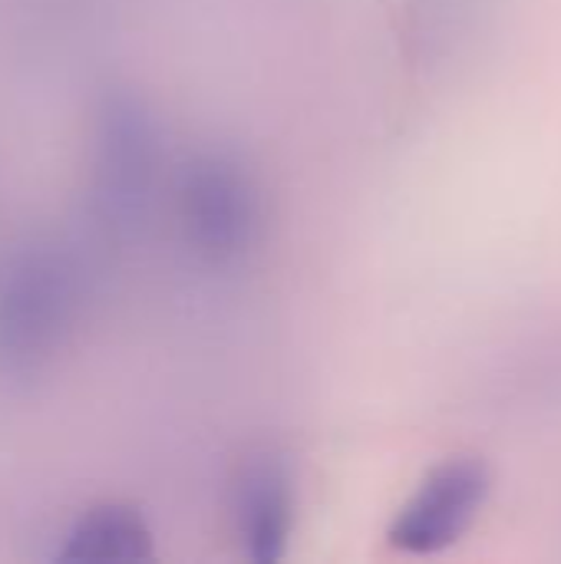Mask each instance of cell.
I'll list each match as a JSON object with an SVG mask.
<instances>
[{
    "label": "cell",
    "mask_w": 561,
    "mask_h": 564,
    "mask_svg": "<svg viewBox=\"0 0 561 564\" xmlns=\"http://www.w3.org/2000/svg\"><path fill=\"white\" fill-rule=\"evenodd\" d=\"M294 506V476L281 453L258 449L241 463L231 489V512L238 542L251 562H281L288 555Z\"/></svg>",
    "instance_id": "5b68a950"
},
{
    "label": "cell",
    "mask_w": 561,
    "mask_h": 564,
    "mask_svg": "<svg viewBox=\"0 0 561 564\" xmlns=\"http://www.w3.org/2000/svg\"><path fill=\"white\" fill-rule=\"evenodd\" d=\"M493 492V469L479 456H456L433 466L413 496L397 509L387 545L403 555H436L456 545L479 519Z\"/></svg>",
    "instance_id": "277c9868"
},
{
    "label": "cell",
    "mask_w": 561,
    "mask_h": 564,
    "mask_svg": "<svg viewBox=\"0 0 561 564\" xmlns=\"http://www.w3.org/2000/svg\"><path fill=\"white\" fill-rule=\"evenodd\" d=\"M83 304V271L53 241L0 254V380L26 387L60 357Z\"/></svg>",
    "instance_id": "6da1fadb"
},
{
    "label": "cell",
    "mask_w": 561,
    "mask_h": 564,
    "mask_svg": "<svg viewBox=\"0 0 561 564\" xmlns=\"http://www.w3.org/2000/svg\"><path fill=\"white\" fill-rule=\"evenodd\" d=\"M152 555V529L129 502L86 509L60 545V562H142Z\"/></svg>",
    "instance_id": "8992f818"
},
{
    "label": "cell",
    "mask_w": 561,
    "mask_h": 564,
    "mask_svg": "<svg viewBox=\"0 0 561 564\" xmlns=\"http://www.w3.org/2000/svg\"><path fill=\"white\" fill-rule=\"evenodd\" d=\"M159 165L162 139L152 109L129 89L103 93L93 112L89 205L106 231L122 235L145 218Z\"/></svg>",
    "instance_id": "7a4b0ae2"
},
{
    "label": "cell",
    "mask_w": 561,
    "mask_h": 564,
    "mask_svg": "<svg viewBox=\"0 0 561 564\" xmlns=\"http://www.w3.org/2000/svg\"><path fill=\"white\" fill-rule=\"evenodd\" d=\"M175 208L188 248L208 264H231L258 241V185L248 169L225 152H202L182 165Z\"/></svg>",
    "instance_id": "3957f363"
}]
</instances>
